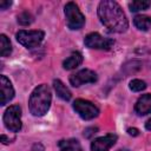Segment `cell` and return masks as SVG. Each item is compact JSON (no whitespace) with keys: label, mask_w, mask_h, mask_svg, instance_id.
Wrapping results in <instances>:
<instances>
[{"label":"cell","mask_w":151,"mask_h":151,"mask_svg":"<svg viewBox=\"0 0 151 151\" xmlns=\"http://www.w3.org/2000/svg\"><path fill=\"white\" fill-rule=\"evenodd\" d=\"M98 17L101 24L111 32L123 33L127 29L129 22L122 7L112 0L100 1L98 6Z\"/></svg>","instance_id":"1"},{"label":"cell","mask_w":151,"mask_h":151,"mask_svg":"<svg viewBox=\"0 0 151 151\" xmlns=\"http://www.w3.org/2000/svg\"><path fill=\"white\" fill-rule=\"evenodd\" d=\"M52 100V93L47 85L41 84L37 86L33 92L31 93L29 100H28V107L33 116L41 117L45 113H47Z\"/></svg>","instance_id":"2"},{"label":"cell","mask_w":151,"mask_h":151,"mask_svg":"<svg viewBox=\"0 0 151 151\" xmlns=\"http://www.w3.org/2000/svg\"><path fill=\"white\" fill-rule=\"evenodd\" d=\"M65 17L67 27L71 29H80L85 24V17L80 12L79 7L74 2H67L65 5Z\"/></svg>","instance_id":"3"},{"label":"cell","mask_w":151,"mask_h":151,"mask_svg":"<svg viewBox=\"0 0 151 151\" xmlns=\"http://www.w3.org/2000/svg\"><path fill=\"white\" fill-rule=\"evenodd\" d=\"M4 123L5 126L12 131L18 132L21 130L22 123H21V107L19 105H12L9 106L5 113H4Z\"/></svg>","instance_id":"4"},{"label":"cell","mask_w":151,"mask_h":151,"mask_svg":"<svg viewBox=\"0 0 151 151\" xmlns=\"http://www.w3.org/2000/svg\"><path fill=\"white\" fill-rule=\"evenodd\" d=\"M45 33L42 31H25L21 29L15 34V38L19 44L27 48H33L37 47L41 44L44 40Z\"/></svg>","instance_id":"5"},{"label":"cell","mask_w":151,"mask_h":151,"mask_svg":"<svg viewBox=\"0 0 151 151\" xmlns=\"http://www.w3.org/2000/svg\"><path fill=\"white\" fill-rule=\"evenodd\" d=\"M73 109L85 120L93 119V118L98 117V114H99L98 107L93 103L85 100V99H76L73 101Z\"/></svg>","instance_id":"6"},{"label":"cell","mask_w":151,"mask_h":151,"mask_svg":"<svg viewBox=\"0 0 151 151\" xmlns=\"http://www.w3.org/2000/svg\"><path fill=\"white\" fill-rule=\"evenodd\" d=\"M84 44L88 48H96V50H105V51H107V50H110L113 46L114 41L112 39L101 37L99 33L93 32V33H90V34H87L85 37Z\"/></svg>","instance_id":"7"},{"label":"cell","mask_w":151,"mask_h":151,"mask_svg":"<svg viewBox=\"0 0 151 151\" xmlns=\"http://www.w3.org/2000/svg\"><path fill=\"white\" fill-rule=\"evenodd\" d=\"M98 79L97 77V73L92 70H88V68H84L74 74H72L70 77V83L72 86L74 87H78L83 84H88V83H96Z\"/></svg>","instance_id":"8"},{"label":"cell","mask_w":151,"mask_h":151,"mask_svg":"<svg viewBox=\"0 0 151 151\" xmlns=\"http://www.w3.org/2000/svg\"><path fill=\"white\" fill-rule=\"evenodd\" d=\"M117 138L118 137L112 133L103 136V137H98L91 143V150L92 151H109L116 144Z\"/></svg>","instance_id":"9"},{"label":"cell","mask_w":151,"mask_h":151,"mask_svg":"<svg viewBox=\"0 0 151 151\" xmlns=\"http://www.w3.org/2000/svg\"><path fill=\"white\" fill-rule=\"evenodd\" d=\"M0 97H1V99H0L1 105H6L14 97V88H13L9 79L5 76L0 77Z\"/></svg>","instance_id":"10"},{"label":"cell","mask_w":151,"mask_h":151,"mask_svg":"<svg viewBox=\"0 0 151 151\" xmlns=\"http://www.w3.org/2000/svg\"><path fill=\"white\" fill-rule=\"evenodd\" d=\"M134 111L139 116H145L151 112V93L143 94L134 105Z\"/></svg>","instance_id":"11"},{"label":"cell","mask_w":151,"mask_h":151,"mask_svg":"<svg viewBox=\"0 0 151 151\" xmlns=\"http://www.w3.org/2000/svg\"><path fill=\"white\" fill-rule=\"evenodd\" d=\"M83 63V55L79 52H73L68 58H66L63 63V67L65 70H73L78 67Z\"/></svg>","instance_id":"12"},{"label":"cell","mask_w":151,"mask_h":151,"mask_svg":"<svg viewBox=\"0 0 151 151\" xmlns=\"http://www.w3.org/2000/svg\"><path fill=\"white\" fill-rule=\"evenodd\" d=\"M53 87H54V90H55V92H57V96H58L60 99L66 100V101H68V100L71 99L72 94H71L70 90L63 84L61 80H59V79L53 80Z\"/></svg>","instance_id":"13"},{"label":"cell","mask_w":151,"mask_h":151,"mask_svg":"<svg viewBox=\"0 0 151 151\" xmlns=\"http://www.w3.org/2000/svg\"><path fill=\"white\" fill-rule=\"evenodd\" d=\"M60 151H81V145L77 139H63L58 143Z\"/></svg>","instance_id":"14"},{"label":"cell","mask_w":151,"mask_h":151,"mask_svg":"<svg viewBox=\"0 0 151 151\" xmlns=\"http://www.w3.org/2000/svg\"><path fill=\"white\" fill-rule=\"evenodd\" d=\"M133 24L140 31H149L151 27V18L147 15H136L133 18Z\"/></svg>","instance_id":"15"},{"label":"cell","mask_w":151,"mask_h":151,"mask_svg":"<svg viewBox=\"0 0 151 151\" xmlns=\"http://www.w3.org/2000/svg\"><path fill=\"white\" fill-rule=\"evenodd\" d=\"M12 52V45H11V41L5 35V34H1L0 35V54L1 57H8Z\"/></svg>","instance_id":"16"},{"label":"cell","mask_w":151,"mask_h":151,"mask_svg":"<svg viewBox=\"0 0 151 151\" xmlns=\"http://www.w3.org/2000/svg\"><path fill=\"white\" fill-rule=\"evenodd\" d=\"M151 6V1L149 0H136L129 4L130 11L131 12H139V11H145Z\"/></svg>","instance_id":"17"},{"label":"cell","mask_w":151,"mask_h":151,"mask_svg":"<svg viewBox=\"0 0 151 151\" xmlns=\"http://www.w3.org/2000/svg\"><path fill=\"white\" fill-rule=\"evenodd\" d=\"M18 22L21 25V26H28L33 22V15L28 12H22L18 15Z\"/></svg>","instance_id":"18"},{"label":"cell","mask_w":151,"mask_h":151,"mask_svg":"<svg viewBox=\"0 0 151 151\" xmlns=\"http://www.w3.org/2000/svg\"><path fill=\"white\" fill-rule=\"evenodd\" d=\"M129 87H130V90H132L133 92H140V91L145 90L146 84H145V81H143V80H140V79H133V80L130 81Z\"/></svg>","instance_id":"19"},{"label":"cell","mask_w":151,"mask_h":151,"mask_svg":"<svg viewBox=\"0 0 151 151\" xmlns=\"http://www.w3.org/2000/svg\"><path fill=\"white\" fill-rule=\"evenodd\" d=\"M97 131H98V127H96V126L87 127V129H85V131H84V137H85V138H91L92 136H94V133H97Z\"/></svg>","instance_id":"20"},{"label":"cell","mask_w":151,"mask_h":151,"mask_svg":"<svg viewBox=\"0 0 151 151\" xmlns=\"http://www.w3.org/2000/svg\"><path fill=\"white\" fill-rule=\"evenodd\" d=\"M11 5H12V2H11L9 0H7V1H6V0H1V1H0V8H1V9H6V8L9 7Z\"/></svg>","instance_id":"21"},{"label":"cell","mask_w":151,"mask_h":151,"mask_svg":"<svg viewBox=\"0 0 151 151\" xmlns=\"http://www.w3.org/2000/svg\"><path fill=\"white\" fill-rule=\"evenodd\" d=\"M127 133L130 136H138L139 134V131L137 129H134V127H130V129H127Z\"/></svg>","instance_id":"22"},{"label":"cell","mask_w":151,"mask_h":151,"mask_svg":"<svg viewBox=\"0 0 151 151\" xmlns=\"http://www.w3.org/2000/svg\"><path fill=\"white\" fill-rule=\"evenodd\" d=\"M32 151H45V149H44V146L41 145V144H34L33 145V147H32Z\"/></svg>","instance_id":"23"},{"label":"cell","mask_w":151,"mask_h":151,"mask_svg":"<svg viewBox=\"0 0 151 151\" xmlns=\"http://www.w3.org/2000/svg\"><path fill=\"white\" fill-rule=\"evenodd\" d=\"M11 140H13V138H9V137H7V136H5V134L1 136V142H2V144H8V143H11Z\"/></svg>","instance_id":"24"},{"label":"cell","mask_w":151,"mask_h":151,"mask_svg":"<svg viewBox=\"0 0 151 151\" xmlns=\"http://www.w3.org/2000/svg\"><path fill=\"white\" fill-rule=\"evenodd\" d=\"M145 129L149 130V131H151V118H149V119L146 120V123H145Z\"/></svg>","instance_id":"25"},{"label":"cell","mask_w":151,"mask_h":151,"mask_svg":"<svg viewBox=\"0 0 151 151\" xmlns=\"http://www.w3.org/2000/svg\"><path fill=\"white\" fill-rule=\"evenodd\" d=\"M118 151H127V150H125V149H122V150H118Z\"/></svg>","instance_id":"26"}]
</instances>
